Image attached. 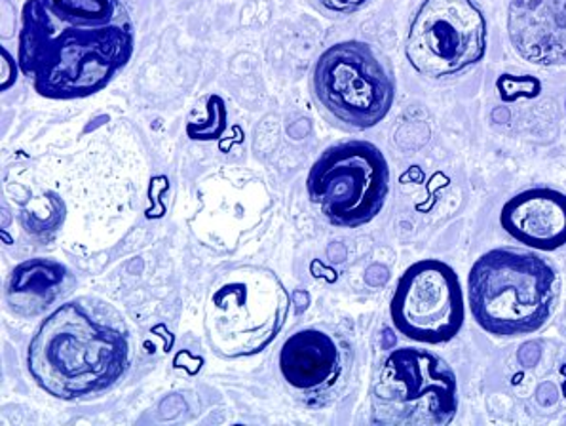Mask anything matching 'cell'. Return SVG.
<instances>
[{
  "instance_id": "cell-1",
  "label": "cell",
  "mask_w": 566,
  "mask_h": 426,
  "mask_svg": "<svg viewBox=\"0 0 566 426\" xmlns=\"http://www.w3.org/2000/svg\"><path fill=\"white\" fill-rule=\"evenodd\" d=\"M134 54V23L122 0H25L21 73L50 100L105 89Z\"/></svg>"
},
{
  "instance_id": "cell-2",
  "label": "cell",
  "mask_w": 566,
  "mask_h": 426,
  "mask_svg": "<svg viewBox=\"0 0 566 426\" xmlns=\"http://www.w3.org/2000/svg\"><path fill=\"white\" fill-rule=\"evenodd\" d=\"M128 360V330L120 316L88 299L60 306L29 345L31 375L55 398L102 393L120 380Z\"/></svg>"
},
{
  "instance_id": "cell-3",
  "label": "cell",
  "mask_w": 566,
  "mask_h": 426,
  "mask_svg": "<svg viewBox=\"0 0 566 426\" xmlns=\"http://www.w3.org/2000/svg\"><path fill=\"white\" fill-rule=\"evenodd\" d=\"M557 295V271L531 251H486L468 278L473 319L496 337L538 332L552 319Z\"/></svg>"
},
{
  "instance_id": "cell-4",
  "label": "cell",
  "mask_w": 566,
  "mask_h": 426,
  "mask_svg": "<svg viewBox=\"0 0 566 426\" xmlns=\"http://www.w3.org/2000/svg\"><path fill=\"white\" fill-rule=\"evenodd\" d=\"M459 412V383L451 365L422 349L390 352L373 388L375 423L449 425Z\"/></svg>"
},
{
  "instance_id": "cell-5",
  "label": "cell",
  "mask_w": 566,
  "mask_h": 426,
  "mask_svg": "<svg viewBox=\"0 0 566 426\" xmlns=\"http://www.w3.org/2000/svg\"><path fill=\"white\" fill-rule=\"evenodd\" d=\"M312 89L331 121L369 129L385 121L396 100V82L386 61L365 42L346 41L319 55Z\"/></svg>"
},
{
  "instance_id": "cell-6",
  "label": "cell",
  "mask_w": 566,
  "mask_h": 426,
  "mask_svg": "<svg viewBox=\"0 0 566 426\" xmlns=\"http://www.w3.org/2000/svg\"><path fill=\"white\" fill-rule=\"evenodd\" d=\"M306 190L329 224L356 229L385 208L390 168L377 145L340 143L317 158L306 179Z\"/></svg>"
},
{
  "instance_id": "cell-7",
  "label": "cell",
  "mask_w": 566,
  "mask_h": 426,
  "mask_svg": "<svg viewBox=\"0 0 566 426\" xmlns=\"http://www.w3.org/2000/svg\"><path fill=\"white\" fill-rule=\"evenodd\" d=\"M486 20L473 0H424L412 18L405 54L428 79L459 75L486 54Z\"/></svg>"
},
{
  "instance_id": "cell-8",
  "label": "cell",
  "mask_w": 566,
  "mask_h": 426,
  "mask_svg": "<svg viewBox=\"0 0 566 426\" xmlns=\"http://www.w3.org/2000/svg\"><path fill=\"white\" fill-rule=\"evenodd\" d=\"M391 320L401 335L426 345H441L464 325V295L449 264L426 259L399 278L391 298Z\"/></svg>"
},
{
  "instance_id": "cell-9",
  "label": "cell",
  "mask_w": 566,
  "mask_h": 426,
  "mask_svg": "<svg viewBox=\"0 0 566 426\" xmlns=\"http://www.w3.org/2000/svg\"><path fill=\"white\" fill-rule=\"evenodd\" d=\"M507 34L515 54L538 67L566 65V0H512Z\"/></svg>"
},
{
  "instance_id": "cell-10",
  "label": "cell",
  "mask_w": 566,
  "mask_h": 426,
  "mask_svg": "<svg viewBox=\"0 0 566 426\" xmlns=\"http://www.w3.org/2000/svg\"><path fill=\"white\" fill-rule=\"evenodd\" d=\"M500 224L533 250H559L566 246V195L549 187L523 190L504 204Z\"/></svg>"
},
{
  "instance_id": "cell-11",
  "label": "cell",
  "mask_w": 566,
  "mask_h": 426,
  "mask_svg": "<svg viewBox=\"0 0 566 426\" xmlns=\"http://www.w3.org/2000/svg\"><path fill=\"white\" fill-rule=\"evenodd\" d=\"M340 352L329 335L303 330L283 343L280 372L283 380L298 391H317L329 386L340 375Z\"/></svg>"
},
{
  "instance_id": "cell-12",
  "label": "cell",
  "mask_w": 566,
  "mask_h": 426,
  "mask_svg": "<svg viewBox=\"0 0 566 426\" xmlns=\"http://www.w3.org/2000/svg\"><path fill=\"white\" fill-rule=\"evenodd\" d=\"M65 277L67 271L57 263L31 261L21 264L8 288V303L23 316L28 306L33 309V314H39L57 298Z\"/></svg>"
},
{
  "instance_id": "cell-13",
  "label": "cell",
  "mask_w": 566,
  "mask_h": 426,
  "mask_svg": "<svg viewBox=\"0 0 566 426\" xmlns=\"http://www.w3.org/2000/svg\"><path fill=\"white\" fill-rule=\"evenodd\" d=\"M317 8L329 14L348 15L358 12L369 0H312Z\"/></svg>"
},
{
  "instance_id": "cell-14",
  "label": "cell",
  "mask_w": 566,
  "mask_h": 426,
  "mask_svg": "<svg viewBox=\"0 0 566 426\" xmlns=\"http://www.w3.org/2000/svg\"><path fill=\"white\" fill-rule=\"evenodd\" d=\"M0 58H2V92L4 90L10 89L15 81V73H18V63H15L10 54H8L7 50L2 48V52H0Z\"/></svg>"
}]
</instances>
